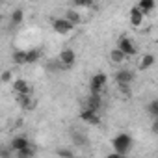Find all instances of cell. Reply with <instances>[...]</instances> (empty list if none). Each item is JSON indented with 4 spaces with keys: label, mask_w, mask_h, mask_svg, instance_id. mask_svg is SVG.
I'll list each match as a JSON object with an SVG mask.
<instances>
[{
    "label": "cell",
    "mask_w": 158,
    "mask_h": 158,
    "mask_svg": "<svg viewBox=\"0 0 158 158\" xmlns=\"http://www.w3.org/2000/svg\"><path fill=\"white\" fill-rule=\"evenodd\" d=\"M108 86V74L99 71L91 76V80H89V93L91 95H102L104 89Z\"/></svg>",
    "instance_id": "obj_2"
},
{
    "label": "cell",
    "mask_w": 158,
    "mask_h": 158,
    "mask_svg": "<svg viewBox=\"0 0 158 158\" xmlns=\"http://www.w3.org/2000/svg\"><path fill=\"white\" fill-rule=\"evenodd\" d=\"M71 141H73L74 147H84V145H88V136L82 134V132H73Z\"/></svg>",
    "instance_id": "obj_18"
},
{
    "label": "cell",
    "mask_w": 158,
    "mask_h": 158,
    "mask_svg": "<svg viewBox=\"0 0 158 158\" xmlns=\"http://www.w3.org/2000/svg\"><path fill=\"white\" fill-rule=\"evenodd\" d=\"M128 21H130V24H132L134 28H139V26L143 24V21H145V15L139 11L138 6H132L130 11H128Z\"/></svg>",
    "instance_id": "obj_10"
},
{
    "label": "cell",
    "mask_w": 158,
    "mask_h": 158,
    "mask_svg": "<svg viewBox=\"0 0 158 158\" xmlns=\"http://www.w3.org/2000/svg\"><path fill=\"white\" fill-rule=\"evenodd\" d=\"M138 8H139V11L147 17V15H151L152 11H154V8H156V2L154 0H141L139 4H136Z\"/></svg>",
    "instance_id": "obj_16"
},
{
    "label": "cell",
    "mask_w": 158,
    "mask_h": 158,
    "mask_svg": "<svg viewBox=\"0 0 158 158\" xmlns=\"http://www.w3.org/2000/svg\"><path fill=\"white\" fill-rule=\"evenodd\" d=\"M102 104H104L102 95H91V93H88V97H86V101H84V108H86V110H93V112H97V114L101 112Z\"/></svg>",
    "instance_id": "obj_8"
},
{
    "label": "cell",
    "mask_w": 158,
    "mask_h": 158,
    "mask_svg": "<svg viewBox=\"0 0 158 158\" xmlns=\"http://www.w3.org/2000/svg\"><path fill=\"white\" fill-rule=\"evenodd\" d=\"M106 158H127V156H123V154H119V152H110Z\"/></svg>",
    "instance_id": "obj_26"
},
{
    "label": "cell",
    "mask_w": 158,
    "mask_h": 158,
    "mask_svg": "<svg viewBox=\"0 0 158 158\" xmlns=\"http://www.w3.org/2000/svg\"><path fill=\"white\" fill-rule=\"evenodd\" d=\"M10 80H11V71H10V69H6V71L2 73V82H4V84H8ZM11 82H13V80H11Z\"/></svg>",
    "instance_id": "obj_24"
},
{
    "label": "cell",
    "mask_w": 158,
    "mask_h": 158,
    "mask_svg": "<svg viewBox=\"0 0 158 158\" xmlns=\"http://www.w3.org/2000/svg\"><path fill=\"white\" fill-rule=\"evenodd\" d=\"M11 88H13L15 95H32V86L26 78H13Z\"/></svg>",
    "instance_id": "obj_7"
},
{
    "label": "cell",
    "mask_w": 158,
    "mask_h": 158,
    "mask_svg": "<svg viewBox=\"0 0 158 158\" xmlns=\"http://www.w3.org/2000/svg\"><path fill=\"white\" fill-rule=\"evenodd\" d=\"M52 30L56 34H60V35H67V34H71L74 30V26L65 17H54L52 19Z\"/></svg>",
    "instance_id": "obj_6"
},
{
    "label": "cell",
    "mask_w": 158,
    "mask_h": 158,
    "mask_svg": "<svg viewBox=\"0 0 158 158\" xmlns=\"http://www.w3.org/2000/svg\"><path fill=\"white\" fill-rule=\"evenodd\" d=\"M156 63V56L154 54H141V58L138 60V69L139 71H147V69H151L152 65Z\"/></svg>",
    "instance_id": "obj_12"
},
{
    "label": "cell",
    "mask_w": 158,
    "mask_h": 158,
    "mask_svg": "<svg viewBox=\"0 0 158 158\" xmlns=\"http://www.w3.org/2000/svg\"><path fill=\"white\" fill-rule=\"evenodd\" d=\"M28 147H32V143H30V139H28L26 136H13L11 141H10V149H11L13 152L24 151V149H28Z\"/></svg>",
    "instance_id": "obj_9"
},
{
    "label": "cell",
    "mask_w": 158,
    "mask_h": 158,
    "mask_svg": "<svg viewBox=\"0 0 158 158\" xmlns=\"http://www.w3.org/2000/svg\"><path fill=\"white\" fill-rule=\"evenodd\" d=\"M147 112H149V115H151L152 119H158V99L149 101V104H147Z\"/></svg>",
    "instance_id": "obj_21"
},
{
    "label": "cell",
    "mask_w": 158,
    "mask_h": 158,
    "mask_svg": "<svg viewBox=\"0 0 158 158\" xmlns=\"http://www.w3.org/2000/svg\"><path fill=\"white\" fill-rule=\"evenodd\" d=\"M58 156L60 158H74V151L73 149H58Z\"/></svg>",
    "instance_id": "obj_23"
},
{
    "label": "cell",
    "mask_w": 158,
    "mask_h": 158,
    "mask_svg": "<svg viewBox=\"0 0 158 158\" xmlns=\"http://www.w3.org/2000/svg\"><path fill=\"white\" fill-rule=\"evenodd\" d=\"M151 130L158 136V119H152V123H151Z\"/></svg>",
    "instance_id": "obj_25"
},
{
    "label": "cell",
    "mask_w": 158,
    "mask_h": 158,
    "mask_svg": "<svg viewBox=\"0 0 158 158\" xmlns=\"http://www.w3.org/2000/svg\"><path fill=\"white\" fill-rule=\"evenodd\" d=\"M23 19H24V11H23L21 8L13 10L11 15H10V21H11V24H15V26H19V24L23 23Z\"/></svg>",
    "instance_id": "obj_19"
},
{
    "label": "cell",
    "mask_w": 158,
    "mask_h": 158,
    "mask_svg": "<svg viewBox=\"0 0 158 158\" xmlns=\"http://www.w3.org/2000/svg\"><path fill=\"white\" fill-rule=\"evenodd\" d=\"M11 60H13V63L15 65H26L28 63V50H15L13 54H11Z\"/></svg>",
    "instance_id": "obj_17"
},
{
    "label": "cell",
    "mask_w": 158,
    "mask_h": 158,
    "mask_svg": "<svg viewBox=\"0 0 158 158\" xmlns=\"http://www.w3.org/2000/svg\"><path fill=\"white\" fill-rule=\"evenodd\" d=\"M43 58V50L41 48H30L28 50V63H35Z\"/></svg>",
    "instance_id": "obj_20"
},
{
    "label": "cell",
    "mask_w": 158,
    "mask_h": 158,
    "mask_svg": "<svg viewBox=\"0 0 158 158\" xmlns=\"http://www.w3.org/2000/svg\"><path fill=\"white\" fill-rule=\"evenodd\" d=\"M134 78H136V71L130 67H119L114 73V80L117 86H132Z\"/></svg>",
    "instance_id": "obj_3"
},
{
    "label": "cell",
    "mask_w": 158,
    "mask_h": 158,
    "mask_svg": "<svg viewBox=\"0 0 158 158\" xmlns=\"http://www.w3.org/2000/svg\"><path fill=\"white\" fill-rule=\"evenodd\" d=\"M15 101L23 110H34L35 108V99L32 95H15Z\"/></svg>",
    "instance_id": "obj_13"
},
{
    "label": "cell",
    "mask_w": 158,
    "mask_h": 158,
    "mask_svg": "<svg viewBox=\"0 0 158 158\" xmlns=\"http://www.w3.org/2000/svg\"><path fill=\"white\" fill-rule=\"evenodd\" d=\"M132 145H134V139L128 132H117L112 139V149L114 152H119L123 156H127L130 151H132Z\"/></svg>",
    "instance_id": "obj_1"
},
{
    "label": "cell",
    "mask_w": 158,
    "mask_h": 158,
    "mask_svg": "<svg viewBox=\"0 0 158 158\" xmlns=\"http://www.w3.org/2000/svg\"><path fill=\"white\" fill-rule=\"evenodd\" d=\"M108 58H110V61H112L114 65H121V63H125V61H127V56H125V54H123L117 47H114V48L110 50Z\"/></svg>",
    "instance_id": "obj_15"
},
{
    "label": "cell",
    "mask_w": 158,
    "mask_h": 158,
    "mask_svg": "<svg viewBox=\"0 0 158 158\" xmlns=\"http://www.w3.org/2000/svg\"><path fill=\"white\" fill-rule=\"evenodd\" d=\"M127 58H132V56H136L138 54V45L128 37V35H121L119 39H117V45H115Z\"/></svg>",
    "instance_id": "obj_4"
},
{
    "label": "cell",
    "mask_w": 158,
    "mask_h": 158,
    "mask_svg": "<svg viewBox=\"0 0 158 158\" xmlns=\"http://www.w3.org/2000/svg\"><path fill=\"white\" fill-rule=\"evenodd\" d=\"M34 156H35V149L34 147H28V149L19 151V152L13 154V158H34Z\"/></svg>",
    "instance_id": "obj_22"
},
{
    "label": "cell",
    "mask_w": 158,
    "mask_h": 158,
    "mask_svg": "<svg viewBox=\"0 0 158 158\" xmlns=\"http://www.w3.org/2000/svg\"><path fill=\"white\" fill-rule=\"evenodd\" d=\"M63 17H65V19H67V21H69V23H71V24H73L74 28H76L78 24L82 23V13L78 11V10H74V8H73V10H67Z\"/></svg>",
    "instance_id": "obj_14"
},
{
    "label": "cell",
    "mask_w": 158,
    "mask_h": 158,
    "mask_svg": "<svg viewBox=\"0 0 158 158\" xmlns=\"http://www.w3.org/2000/svg\"><path fill=\"white\" fill-rule=\"evenodd\" d=\"M56 60L61 63L63 71H69V69H73L74 63H76V52H74L73 48H61Z\"/></svg>",
    "instance_id": "obj_5"
},
{
    "label": "cell",
    "mask_w": 158,
    "mask_h": 158,
    "mask_svg": "<svg viewBox=\"0 0 158 158\" xmlns=\"http://www.w3.org/2000/svg\"><path fill=\"white\" fill-rule=\"evenodd\" d=\"M80 119L84 121V123H88V125H93V127H97V125H101V114H97V112H93V110H82L80 112Z\"/></svg>",
    "instance_id": "obj_11"
}]
</instances>
